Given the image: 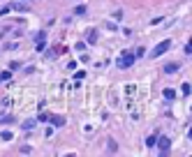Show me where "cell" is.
<instances>
[{
    "label": "cell",
    "instance_id": "cell-1",
    "mask_svg": "<svg viewBox=\"0 0 192 157\" xmlns=\"http://www.w3.org/2000/svg\"><path fill=\"white\" fill-rule=\"evenodd\" d=\"M134 60H137V56H134L132 51H123L121 58H118V67H121V69H128V67L134 65Z\"/></svg>",
    "mask_w": 192,
    "mask_h": 157
},
{
    "label": "cell",
    "instance_id": "cell-2",
    "mask_svg": "<svg viewBox=\"0 0 192 157\" xmlns=\"http://www.w3.org/2000/svg\"><path fill=\"white\" fill-rule=\"evenodd\" d=\"M169 49H171V42H169V39H164V42H160V44L151 51V58H160L162 53H167Z\"/></svg>",
    "mask_w": 192,
    "mask_h": 157
},
{
    "label": "cell",
    "instance_id": "cell-3",
    "mask_svg": "<svg viewBox=\"0 0 192 157\" xmlns=\"http://www.w3.org/2000/svg\"><path fill=\"white\" fill-rule=\"evenodd\" d=\"M44 49H46V32H37V37H35V51L39 53Z\"/></svg>",
    "mask_w": 192,
    "mask_h": 157
},
{
    "label": "cell",
    "instance_id": "cell-4",
    "mask_svg": "<svg viewBox=\"0 0 192 157\" xmlns=\"http://www.w3.org/2000/svg\"><path fill=\"white\" fill-rule=\"evenodd\" d=\"M155 143L160 146V155H162V157L167 155V153H169V148H171V143H169V139H167V136H160Z\"/></svg>",
    "mask_w": 192,
    "mask_h": 157
},
{
    "label": "cell",
    "instance_id": "cell-5",
    "mask_svg": "<svg viewBox=\"0 0 192 157\" xmlns=\"http://www.w3.org/2000/svg\"><path fill=\"white\" fill-rule=\"evenodd\" d=\"M49 120H53V127H63L65 125V118H63V116H51Z\"/></svg>",
    "mask_w": 192,
    "mask_h": 157
},
{
    "label": "cell",
    "instance_id": "cell-6",
    "mask_svg": "<svg viewBox=\"0 0 192 157\" xmlns=\"http://www.w3.org/2000/svg\"><path fill=\"white\" fill-rule=\"evenodd\" d=\"M86 39H88V44H95V42H97V30H88Z\"/></svg>",
    "mask_w": 192,
    "mask_h": 157
},
{
    "label": "cell",
    "instance_id": "cell-7",
    "mask_svg": "<svg viewBox=\"0 0 192 157\" xmlns=\"http://www.w3.org/2000/svg\"><path fill=\"white\" fill-rule=\"evenodd\" d=\"M164 99H169V102H171V99H174V97H176V90H171V88H164Z\"/></svg>",
    "mask_w": 192,
    "mask_h": 157
},
{
    "label": "cell",
    "instance_id": "cell-8",
    "mask_svg": "<svg viewBox=\"0 0 192 157\" xmlns=\"http://www.w3.org/2000/svg\"><path fill=\"white\" fill-rule=\"evenodd\" d=\"M176 69H178V65H176V63H171V65L167 63V65H164V72H167V74H171V72H176Z\"/></svg>",
    "mask_w": 192,
    "mask_h": 157
},
{
    "label": "cell",
    "instance_id": "cell-9",
    "mask_svg": "<svg viewBox=\"0 0 192 157\" xmlns=\"http://www.w3.org/2000/svg\"><path fill=\"white\" fill-rule=\"evenodd\" d=\"M155 141H158V136H155V134H151V136L146 139V146H148V148H153V146H155Z\"/></svg>",
    "mask_w": 192,
    "mask_h": 157
},
{
    "label": "cell",
    "instance_id": "cell-10",
    "mask_svg": "<svg viewBox=\"0 0 192 157\" xmlns=\"http://www.w3.org/2000/svg\"><path fill=\"white\" fill-rule=\"evenodd\" d=\"M190 93H192V88H190V83L185 81V83H183V95H185V97H190Z\"/></svg>",
    "mask_w": 192,
    "mask_h": 157
},
{
    "label": "cell",
    "instance_id": "cell-11",
    "mask_svg": "<svg viewBox=\"0 0 192 157\" xmlns=\"http://www.w3.org/2000/svg\"><path fill=\"white\" fill-rule=\"evenodd\" d=\"M0 136H2V141H12V136H14V134H12V132H7V129H5V132H2V134H0Z\"/></svg>",
    "mask_w": 192,
    "mask_h": 157
},
{
    "label": "cell",
    "instance_id": "cell-12",
    "mask_svg": "<svg viewBox=\"0 0 192 157\" xmlns=\"http://www.w3.org/2000/svg\"><path fill=\"white\" fill-rule=\"evenodd\" d=\"M9 79H12V69H9V72H2V74H0V81H9Z\"/></svg>",
    "mask_w": 192,
    "mask_h": 157
},
{
    "label": "cell",
    "instance_id": "cell-13",
    "mask_svg": "<svg viewBox=\"0 0 192 157\" xmlns=\"http://www.w3.org/2000/svg\"><path fill=\"white\" fill-rule=\"evenodd\" d=\"M74 49H76V51H79V53H81V51H83V49H86V42H76V44H74Z\"/></svg>",
    "mask_w": 192,
    "mask_h": 157
},
{
    "label": "cell",
    "instance_id": "cell-14",
    "mask_svg": "<svg viewBox=\"0 0 192 157\" xmlns=\"http://www.w3.org/2000/svg\"><path fill=\"white\" fill-rule=\"evenodd\" d=\"M76 79H79V81H81V79H86V72H83V69H79V72L74 74V81H76Z\"/></svg>",
    "mask_w": 192,
    "mask_h": 157
},
{
    "label": "cell",
    "instance_id": "cell-15",
    "mask_svg": "<svg viewBox=\"0 0 192 157\" xmlns=\"http://www.w3.org/2000/svg\"><path fill=\"white\" fill-rule=\"evenodd\" d=\"M49 118H51V116H49V113H39V118H37V120H39V123H46V120H49Z\"/></svg>",
    "mask_w": 192,
    "mask_h": 157
},
{
    "label": "cell",
    "instance_id": "cell-16",
    "mask_svg": "<svg viewBox=\"0 0 192 157\" xmlns=\"http://www.w3.org/2000/svg\"><path fill=\"white\" fill-rule=\"evenodd\" d=\"M74 12H76V14H86V5H79Z\"/></svg>",
    "mask_w": 192,
    "mask_h": 157
},
{
    "label": "cell",
    "instance_id": "cell-17",
    "mask_svg": "<svg viewBox=\"0 0 192 157\" xmlns=\"http://www.w3.org/2000/svg\"><path fill=\"white\" fill-rule=\"evenodd\" d=\"M183 51H185V56H190V53H192V44H190V42L185 44V49H183Z\"/></svg>",
    "mask_w": 192,
    "mask_h": 157
},
{
    "label": "cell",
    "instance_id": "cell-18",
    "mask_svg": "<svg viewBox=\"0 0 192 157\" xmlns=\"http://www.w3.org/2000/svg\"><path fill=\"white\" fill-rule=\"evenodd\" d=\"M0 83H2V81H0Z\"/></svg>",
    "mask_w": 192,
    "mask_h": 157
}]
</instances>
